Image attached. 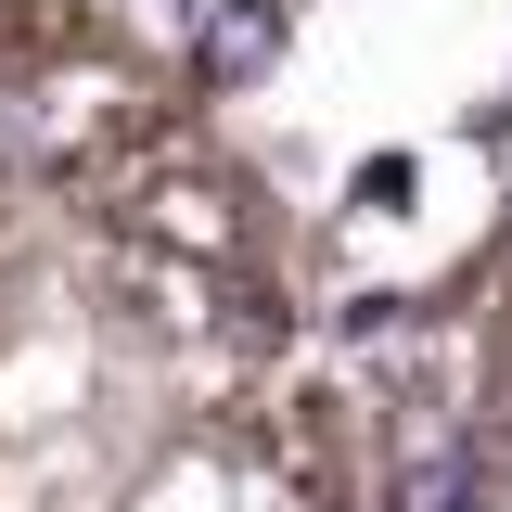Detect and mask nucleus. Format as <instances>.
<instances>
[{"mask_svg": "<svg viewBox=\"0 0 512 512\" xmlns=\"http://www.w3.org/2000/svg\"><path fill=\"white\" fill-rule=\"evenodd\" d=\"M0 512H372V410L205 154L77 141L0 231Z\"/></svg>", "mask_w": 512, "mask_h": 512, "instance_id": "obj_1", "label": "nucleus"}, {"mask_svg": "<svg viewBox=\"0 0 512 512\" xmlns=\"http://www.w3.org/2000/svg\"><path fill=\"white\" fill-rule=\"evenodd\" d=\"M269 52H282V13H231V26L205 39V64H218V77H256Z\"/></svg>", "mask_w": 512, "mask_h": 512, "instance_id": "obj_2", "label": "nucleus"}]
</instances>
